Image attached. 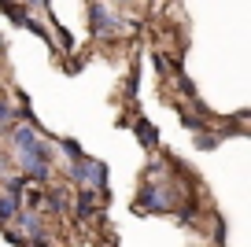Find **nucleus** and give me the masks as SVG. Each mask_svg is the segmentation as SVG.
<instances>
[{"instance_id": "f257e3e1", "label": "nucleus", "mask_w": 251, "mask_h": 247, "mask_svg": "<svg viewBox=\"0 0 251 247\" xmlns=\"http://www.w3.org/2000/svg\"><path fill=\"white\" fill-rule=\"evenodd\" d=\"M115 15H111V8H103V4H93V30L96 33H111L115 30Z\"/></svg>"}, {"instance_id": "f03ea898", "label": "nucleus", "mask_w": 251, "mask_h": 247, "mask_svg": "<svg viewBox=\"0 0 251 247\" xmlns=\"http://www.w3.org/2000/svg\"><path fill=\"white\" fill-rule=\"evenodd\" d=\"M0 125H8V129L15 125V111H11L8 100H0Z\"/></svg>"}, {"instance_id": "7ed1b4c3", "label": "nucleus", "mask_w": 251, "mask_h": 247, "mask_svg": "<svg viewBox=\"0 0 251 247\" xmlns=\"http://www.w3.org/2000/svg\"><path fill=\"white\" fill-rule=\"evenodd\" d=\"M23 229L30 232V236H41V222H37V214H23Z\"/></svg>"}, {"instance_id": "20e7f679", "label": "nucleus", "mask_w": 251, "mask_h": 247, "mask_svg": "<svg viewBox=\"0 0 251 247\" xmlns=\"http://www.w3.org/2000/svg\"><path fill=\"white\" fill-rule=\"evenodd\" d=\"M137 129H141V140H144V144H155V133H151V125H148V122H141Z\"/></svg>"}]
</instances>
